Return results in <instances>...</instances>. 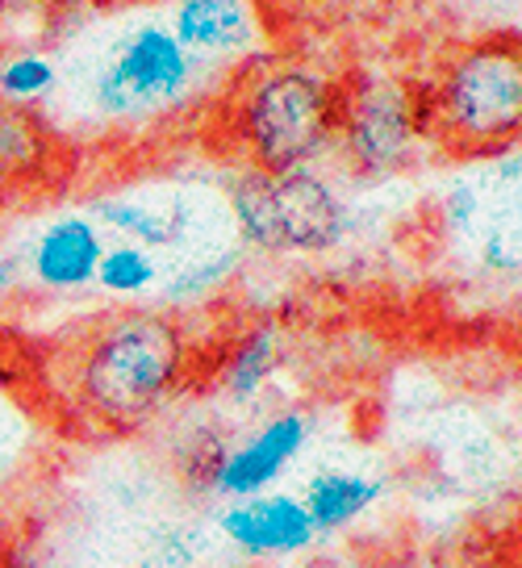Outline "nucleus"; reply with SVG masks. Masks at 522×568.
I'll return each mask as SVG.
<instances>
[{
	"mask_svg": "<svg viewBox=\"0 0 522 568\" xmlns=\"http://www.w3.org/2000/svg\"><path fill=\"white\" fill-rule=\"evenodd\" d=\"M184 368V338L160 314H122L105 322L75 359V406L89 418L126 430L151 418Z\"/></svg>",
	"mask_w": 522,
	"mask_h": 568,
	"instance_id": "f257e3e1",
	"label": "nucleus"
},
{
	"mask_svg": "<svg viewBox=\"0 0 522 568\" xmlns=\"http://www.w3.org/2000/svg\"><path fill=\"white\" fill-rule=\"evenodd\" d=\"M235 217L264 251H323L342 231L335 193L309 172H255L235 184Z\"/></svg>",
	"mask_w": 522,
	"mask_h": 568,
	"instance_id": "f03ea898",
	"label": "nucleus"
},
{
	"mask_svg": "<svg viewBox=\"0 0 522 568\" xmlns=\"http://www.w3.org/2000/svg\"><path fill=\"white\" fill-rule=\"evenodd\" d=\"M243 122L264 172H297L330 134V92L306 71H280L252 92Z\"/></svg>",
	"mask_w": 522,
	"mask_h": 568,
	"instance_id": "7ed1b4c3",
	"label": "nucleus"
},
{
	"mask_svg": "<svg viewBox=\"0 0 522 568\" xmlns=\"http://www.w3.org/2000/svg\"><path fill=\"white\" fill-rule=\"evenodd\" d=\"M188 80H193V54L176 42V34L146 26L96 75L92 97L109 118H139L160 105H172L188 89Z\"/></svg>",
	"mask_w": 522,
	"mask_h": 568,
	"instance_id": "20e7f679",
	"label": "nucleus"
},
{
	"mask_svg": "<svg viewBox=\"0 0 522 568\" xmlns=\"http://www.w3.org/2000/svg\"><path fill=\"white\" fill-rule=\"evenodd\" d=\"M448 118L464 139H505L522 125V59L510 51H477L456 63L448 89Z\"/></svg>",
	"mask_w": 522,
	"mask_h": 568,
	"instance_id": "39448f33",
	"label": "nucleus"
},
{
	"mask_svg": "<svg viewBox=\"0 0 522 568\" xmlns=\"http://www.w3.org/2000/svg\"><path fill=\"white\" fill-rule=\"evenodd\" d=\"M101 255V231L89 217H54L30 247V276L51 293H75L96 281Z\"/></svg>",
	"mask_w": 522,
	"mask_h": 568,
	"instance_id": "423d86ee",
	"label": "nucleus"
},
{
	"mask_svg": "<svg viewBox=\"0 0 522 568\" xmlns=\"http://www.w3.org/2000/svg\"><path fill=\"white\" fill-rule=\"evenodd\" d=\"M222 531L243 551L276 556V551L306 548L318 527L306 506H297L293 497H255V501H238L222 515Z\"/></svg>",
	"mask_w": 522,
	"mask_h": 568,
	"instance_id": "0eeeda50",
	"label": "nucleus"
},
{
	"mask_svg": "<svg viewBox=\"0 0 522 568\" xmlns=\"http://www.w3.org/2000/svg\"><path fill=\"white\" fill-rule=\"evenodd\" d=\"M301 439H306V418H297V414H285V418H276L268 423L255 439L231 452L226 460H222V473H217V485L222 494L231 497H252L259 494L264 485L285 473V464L301 452Z\"/></svg>",
	"mask_w": 522,
	"mask_h": 568,
	"instance_id": "6e6552de",
	"label": "nucleus"
},
{
	"mask_svg": "<svg viewBox=\"0 0 522 568\" xmlns=\"http://www.w3.org/2000/svg\"><path fill=\"white\" fill-rule=\"evenodd\" d=\"M351 146L364 163H393L410 146V113L393 89H372L351 109Z\"/></svg>",
	"mask_w": 522,
	"mask_h": 568,
	"instance_id": "1a4fd4ad",
	"label": "nucleus"
},
{
	"mask_svg": "<svg viewBox=\"0 0 522 568\" xmlns=\"http://www.w3.org/2000/svg\"><path fill=\"white\" fill-rule=\"evenodd\" d=\"M252 38L243 0H184L176 13V42L184 51H238Z\"/></svg>",
	"mask_w": 522,
	"mask_h": 568,
	"instance_id": "9d476101",
	"label": "nucleus"
},
{
	"mask_svg": "<svg viewBox=\"0 0 522 568\" xmlns=\"http://www.w3.org/2000/svg\"><path fill=\"white\" fill-rule=\"evenodd\" d=\"M92 213L105 226L134 239L139 247H167L184 234V210H155V205L126 201V196H105L92 205Z\"/></svg>",
	"mask_w": 522,
	"mask_h": 568,
	"instance_id": "9b49d317",
	"label": "nucleus"
},
{
	"mask_svg": "<svg viewBox=\"0 0 522 568\" xmlns=\"http://www.w3.org/2000/svg\"><path fill=\"white\" fill-rule=\"evenodd\" d=\"M377 485L368 477H351V473H326L309 485V518H314V527L318 531H335L342 523H351V518L368 510L372 501H377Z\"/></svg>",
	"mask_w": 522,
	"mask_h": 568,
	"instance_id": "f8f14e48",
	"label": "nucleus"
},
{
	"mask_svg": "<svg viewBox=\"0 0 522 568\" xmlns=\"http://www.w3.org/2000/svg\"><path fill=\"white\" fill-rule=\"evenodd\" d=\"M59 68L47 54L38 51H18L0 59V109H25L38 105L42 97H51Z\"/></svg>",
	"mask_w": 522,
	"mask_h": 568,
	"instance_id": "ddd939ff",
	"label": "nucleus"
},
{
	"mask_svg": "<svg viewBox=\"0 0 522 568\" xmlns=\"http://www.w3.org/2000/svg\"><path fill=\"white\" fill-rule=\"evenodd\" d=\"M47 139L25 109H0V176H25L42 163Z\"/></svg>",
	"mask_w": 522,
	"mask_h": 568,
	"instance_id": "4468645a",
	"label": "nucleus"
},
{
	"mask_svg": "<svg viewBox=\"0 0 522 568\" xmlns=\"http://www.w3.org/2000/svg\"><path fill=\"white\" fill-rule=\"evenodd\" d=\"M155 276H160V267L151 260V251L139 247V243L109 247L96 264V284L113 297H139L155 284Z\"/></svg>",
	"mask_w": 522,
	"mask_h": 568,
	"instance_id": "2eb2a0df",
	"label": "nucleus"
},
{
	"mask_svg": "<svg viewBox=\"0 0 522 568\" xmlns=\"http://www.w3.org/2000/svg\"><path fill=\"white\" fill-rule=\"evenodd\" d=\"M272 359H276V352H272V335H252L243 347H238L235 359H231V368H226V389L235 393V397L255 393L259 385H264V376L272 373Z\"/></svg>",
	"mask_w": 522,
	"mask_h": 568,
	"instance_id": "dca6fc26",
	"label": "nucleus"
},
{
	"mask_svg": "<svg viewBox=\"0 0 522 568\" xmlns=\"http://www.w3.org/2000/svg\"><path fill=\"white\" fill-rule=\"evenodd\" d=\"M18 272H21L18 260H0V293H9V288H18Z\"/></svg>",
	"mask_w": 522,
	"mask_h": 568,
	"instance_id": "f3484780",
	"label": "nucleus"
},
{
	"mask_svg": "<svg viewBox=\"0 0 522 568\" xmlns=\"http://www.w3.org/2000/svg\"><path fill=\"white\" fill-rule=\"evenodd\" d=\"M4 444H9V423H4V414H0V452H4Z\"/></svg>",
	"mask_w": 522,
	"mask_h": 568,
	"instance_id": "a211bd4d",
	"label": "nucleus"
},
{
	"mask_svg": "<svg viewBox=\"0 0 522 568\" xmlns=\"http://www.w3.org/2000/svg\"><path fill=\"white\" fill-rule=\"evenodd\" d=\"M54 4H72V0H54Z\"/></svg>",
	"mask_w": 522,
	"mask_h": 568,
	"instance_id": "6ab92c4d",
	"label": "nucleus"
}]
</instances>
